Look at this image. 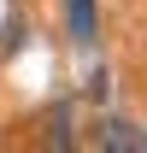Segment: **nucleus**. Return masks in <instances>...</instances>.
Segmentation results:
<instances>
[{
	"label": "nucleus",
	"instance_id": "nucleus-1",
	"mask_svg": "<svg viewBox=\"0 0 147 153\" xmlns=\"http://www.w3.org/2000/svg\"><path fill=\"white\" fill-rule=\"evenodd\" d=\"M65 24H71V41H76V47H94V30H100L94 0H65Z\"/></svg>",
	"mask_w": 147,
	"mask_h": 153
},
{
	"label": "nucleus",
	"instance_id": "nucleus-2",
	"mask_svg": "<svg viewBox=\"0 0 147 153\" xmlns=\"http://www.w3.org/2000/svg\"><path fill=\"white\" fill-rule=\"evenodd\" d=\"M100 147H124V153H147V135L135 130V124H100Z\"/></svg>",
	"mask_w": 147,
	"mask_h": 153
}]
</instances>
